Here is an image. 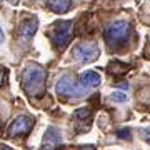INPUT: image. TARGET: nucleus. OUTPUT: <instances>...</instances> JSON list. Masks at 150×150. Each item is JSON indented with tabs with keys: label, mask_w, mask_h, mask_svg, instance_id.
I'll return each mask as SVG.
<instances>
[{
	"label": "nucleus",
	"mask_w": 150,
	"mask_h": 150,
	"mask_svg": "<svg viewBox=\"0 0 150 150\" xmlns=\"http://www.w3.org/2000/svg\"><path fill=\"white\" fill-rule=\"evenodd\" d=\"M22 88L28 95L40 97L45 92V80H47V72L43 67L37 64L27 65L22 72Z\"/></svg>",
	"instance_id": "f257e3e1"
},
{
	"label": "nucleus",
	"mask_w": 150,
	"mask_h": 150,
	"mask_svg": "<svg viewBox=\"0 0 150 150\" xmlns=\"http://www.w3.org/2000/svg\"><path fill=\"white\" fill-rule=\"evenodd\" d=\"M130 32H132V27L127 20H115L103 30V37L110 48H118L127 43Z\"/></svg>",
	"instance_id": "f03ea898"
},
{
	"label": "nucleus",
	"mask_w": 150,
	"mask_h": 150,
	"mask_svg": "<svg viewBox=\"0 0 150 150\" xmlns=\"http://www.w3.org/2000/svg\"><path fill=\"white\" fill-rule=\"evenodd\" d=\"M74 35V22L72 20H60L52 25L48 30V37L50 42L55 47V50H64L72 40Z\"/></svg>",
	"instance_id": "7ed1b4c3"
},
{
	"label": "nucleus",
	"mask_w": 150,
	"mask_h": 150,
	"mask_svg": "<svg viewBox=\"0 0 150 150\" xmlns=\"http://www.w3.org/2000/svg\"><path fill=\"white\" fill-rule=\"evenodd\" d=\"M100 55V48L95 42H80L74 47V57L82 64L95 62Z\"/></svg>",
	"instance_id": "20e7f679"
},
{
	"label": "nucleus",
	"mask_w": 150,
	"mask_h": 150,
	"mask_svg": "<svg viewBox=\"0 0 150 150\" xmlns=\"http://www.w3.org/2000/svg\"><path fill=\"white\" fill-rule=\"evenodd\" d=\"M55 90H57L59 95H64V97H83L87 93L85 88L80 87V83H75L70 75H64V77L57 82Z\"/></svg>",
	"instance_id": "39448f33"
},
{
	"label": "nucleus",
	"mask_w": 150,
	"mask_h": 150,
	"mask_svg": "<svg viewBox=\"0 0 150 150\" xmlns=\"http://www.w3.org/2000/svg\"><path fill=\"white\" fill-rule=\"evenodd\" d=\"M33 127V118L28 117V115H18V117L10 123L8 127V132L7 134L10 137H18V135H25L28 134Z\"/></svg>",
	"instance_id": "423d86ee"
},
{
	"label": "nucleus",
	"mask_w": 150,
	"mask_h": 150,
	"mask_svg": "<svg viewBox=\"0 0 150 150\" xmlns=\"http://www.w3.org/2000/svg\"><path fill=\"white\" fill-rule=\"evenodd\" d=\"M62 144V132L57 127H48L42 139V150H55Z\"/></svg>",
	"instance_id": "0eeeda50"
},
{
	"label": "nucleus",
	"mask_w": 150,
	"mask_h": 150,
	"mask_svg": "<svg viewBox=\"0 0 150 150\" xmlns=\"http://www.w3.org/2000/svg\"><path fill=\"white\" fill-rule=\"evenodd\" d=\"M100 82H102L100 74H97L93 70H87V72H83V74L79 77V83H80V87H83L85 90H88V88H97V87L100 85Z\"/></svg>",
	"instance_id": "6e6552de"
},
{
	"label": "nucleus",
	"mask_w": 150,
	"mask_h": 150,
	"mask_svg": "<svg viewBox=\"0 0 150 150\" xmlns=\"http://www.w3.org/2000/svg\"><path fill=\"white\" fill-rule=\"evenodd\" d=\"M37 27H38V22L35 17L32 18H25V20L20 23V37L23 40H28V38H32L37 32Z\"/></svg>",
	"instance_id": "1a4fd4ad"
},
{
	"label": "nucleus",
	"mask_w": 150,
	"mask_h": 150,
	"mask_svg": "<svg viewBox=\"0 0 150 150\" xmlns=\"http://www.w3.org/2000/svg\"><path fill=\"white\" fill-rule=\"evenodd\" d=\"M48 10H52L54 13H65L69 12L72 7H74V2H69V0H57V2H47L45 4Z\"/></svg>",
	"instance_id": "9d476101"
},
{
	"label": "nucleus",
	"mask_w": 150,
	"mask_h": 150,
	"mask_svg": "<svg viewBox=\"0 0 150 150\" xmlns=\"http://www.w3.org/2000/svg\"><path fill=\"white\" fill-rule=\"evenodd\" d=\"M92 117H93V112H92L90 108H79V110H75L74 112V118L77 122H90Z\"/></svg>",
	"instance_id": "9b49d317"
},
{
	"label": "nucleus",
	"mask_w": 150,
	"mask_h": 150,
	"mask_svg": "<svg viewBox=\"0 0 150 150\" xmlns=\"http://www.w3.org/2000/svg\"><path fill=\"white\" fill-rule=\"evenodd\" d=\"M110 98H112V102H117V103H123L129 100L127 93H123V92H113L112 95H110Z\"/></svg>",
	"instance_id": "f8f14e48"
},
{
	"label": "nucleus",
	"mask_w": 150,
	"mask_h": 150,
	"mask_svg": "<svg viewBox=\"0 0 150 150\" xmlns=\"http://www.w3.org/2000/svg\"><path fill=\"white\" fill-rule=\"evenodd\" d=\"M117 137L118 139H130L132 135H130V129H120L117 132Z\"/></svg>",
	"instance_id": "ddd939ff"
},
{
	"label": "nucleus",
	"mask_w": 150,
	"mask_h": 150,
	"mask_svg": "<svg viewBox=\"0 0 150 150\" xmlns=\"http://www.w3.org/2000/svg\"><path fill=\"white\" fill-rule=\"evenodd\" d=\"M142 137H144V140L147 142V144H150V127H147V129L142 130Z\"/></svg>",
	"instance_id": "4468645a"
},
{
	"label": "nucleus",
	"mask_w": 150,
	"mask_h": 150,
	"mask_svg": "<svg viewBox=\"0 0 150 150\" xmlns=\"http://www.w3.org/2000/svg\"><path fill=\"white\" fill-rule=\"evenodd\" d=\"M5 74H7V70L4 69V67H0V85L4 83V79H5Z\"/></svg>",
	"instance_id": "2eb2a0df"
},
{
	"label": "nucleus",
	"mask_w": 150,
	"mask_h": 150,
	"mask_svg": "<svg viewBox=\"0 0 150 150\" xmlns=\"http://www.w3.org/2000/svg\"><path fill=\"white\" fill-rule=\"evenodd\" d=\"M79 150H95V147H92V145H85V147H80Z\"/></svg>",
	"instance_id": "dca6fc26"
},
{
	"label": "nucleus",
	"mask_w": 150,
	"mask_h": 150,
	"mask_svg": "<svg viewBox=\"0 0 150 150\" xmlns=\"http://www.w3.org/2000/svg\"><path fill=\"white\" fill-rule=\"evenodd\" d=\"M0 150H12L8 145H4V144H0Z\"/></svg>",
	"instance_id": "f3484780"
},
{
	"label": "nucleus",
	"mask_w": 150,
	"mask_h": 150,
	"mask_svg": "<svg viewBox=\"0 0 150 150\" xmlns=\"http://www.w3.org/2000/svg\"><path fill=\"white\" fill-rule=\"evenodd\" d=\"M4 42V32H2V28H0V43Z\"/></svg>",
	"instance_id": "a211bd4d"
}]
</instances>
